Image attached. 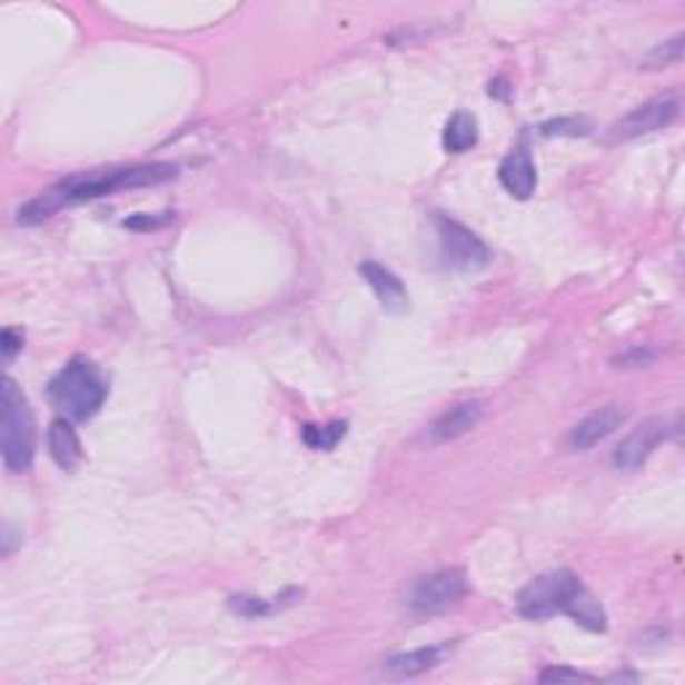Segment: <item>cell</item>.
<instances>
[{"mask_svg": "<svg viewBox=\"0 0 685 685\" xmlns=\"http://www.w3.org/2000/svg\"><path fill=\"white\" fill-rule=\"evenodd\" d=\"M175 163H142V167H123V169H95L70 175L59 180L57 186L46 188L36 199L24 203L17 212L19 226H38V222L54 217L59 209L72 207V203L105 199V196L121 193V190H140L163 186L175 180Z\"/></svg>", "mask_w": 685, "mask_h": 685, "instance_id": "cell-1", "label": "cell"}, {"mask_svg": "<svg viewBox=\"0 0 685 685\" xmlns=\"http://www.w3.org/2000/svg\"><path fill=\"white\" fill-rule=\"evenodd\" d=\"M517 608L519 616L530 618V622H544V618L563 614L592 632H605L608 627V616H605L599 599L570 570H549L533 578L519 592Z\"/></svg>", "mask_w": 685, "mask_h": 685, "instance_id": "cell-2", "label": "cell"}, {"mask_svg": "<svg viewBox=\"0 0 685 685\" xmlns=\"http://www.w3.org/2000/svg\"><path fill=\"white\" fill-rule=\"evenodd\" d=\"M110 386L100 367L86 357L70 359L49 384V399L68 420H89L102 410Z\"/></svg>", "mask_w": 685, "mask_h": 685, "instance_id": "cell-3", "label": "cell"}, {"mask_svg": "<svg viewBox=\"0 0 685 685\" xmlns=\"http://www.w3.org/2000/svg\"><path fill=\"white\" fill-rule=\"evenodd\" d=\"M36 415L14 378L3 380V464L24 474L36 460Z\"/></svg>", "mask_w": 685, "mask_h": 685, "instance_id": "cell-4", "label": "cell"}, {"mask_svg": "<svg viewBox=\"0 0 685 685\" xmlns=\"http://www.w3.org/2000/svg\"><path fill=\"white\" fill-rule=\"evenodd\" d=\"M434 226H437L439 236V252L447 268H456V271H479L490 262V249L487 244L474 234L471 228H466L464 222L453 220L447 215L434 217Z\"/></svg>", "mask_w": 685, "mask_h": 685, "instance_id": "cell-5", "label": "cell"}, {"mask_svg": "<svg viewBox=\"0 0 685 685\" xmlns=\"http://www.w3.org/2000/svg\"><path fill=\"white\" fill-rule=\"evenodd\" d=\"M466 595V573L458 568H445L428 573L415 582L410 592V608L418 616H437L458 605Z\"/></svg>", "mask_w": 685, "mask_h": 685, "instance_id": "cell-6", "label": "cell"}, {"mask_svg": "<svg viewBox=\"0 0 685 685\" xmlns=\"http://www.w3.org/2000/svg\"><path fill=\"white\" fill-rule=\"evenodd\" d=\"M677 113H681V97L675 91H664V95L654 97V100L637 105L635 110H629L622 121H616L610 127L608 137L610 140H635V137L651 135V131H658L664 127H669L675 121Z\"/></svg>", "mask_w": 685, "mask_h": 685, "instance_id": "cell-7", "label": "cell"}, {"mask_svg": "<svg viewBox=\"0 0 685 685\" xmlns=\"http://www.w3.org/2000/svg\"><path fill=\"white\" fill-rule=\"evenodd\" d=\"M667 437V424L662 418H651L632 428L627 437L622 439L614 453V464L622 471H637L645 460L651 458V453L656 450V445Z\"/></svg>", "mask_w": 685, "mask_h": 685, "instance_id": "cell-8", "label": "cell"}, {"mask_svg": "<svg viewBox=\"0 0 685 685\" xmlns=\"http://www.w3.org/2000/svg\"><path fill=\"white\" fill-rule=\"evenodd\" d=\"M624 420H627V410H624V407H618V405L599 407V410L586 415L582 424H576L570 428L568 445L573 447V450H589V447H595L603 443V439H608L610 434L624 424Z\"/></svg>", "mask_w": 685, "mask_h": 685, "instance_id": "cell-9", "label": "cell"}, {"mask_svg": "<svg viewBox=\"0 0 685 685\" xmlns=\"http://www.w3.org/2000/svg\"><path fill=\"white\" fill-rule=\"evenodd\" d=\"M361 279L373 287L375 298L380 300V306L386 308L388 314H405L410 308V295H407V287L401 285V279L391 268L380 266V262H361L359 266Z\"/></svg>", "mask_w": 685, "mask_h": 685, "instance_id": "cell-10", "label": "cell"}, {"mask_svg": "<svg viewBox=\"0 0 685 685\" xmlns=\"http://www.w3.org/2000/svg\"><path fill=\"white\" fill-rule=\"evenodd\" d=\"M479 420H483V401L479 399L460 401V405L445 410L431 426H428V443L431 445L453 443V439L469 434Z\"/></svg>", "mask_w": 685, "mask_h": 685, "instance_id": "cell-11", "label": "cell"}, {"mask_svg": "<svg viewBox=\"0 0 685 685\" xmlns=\"http://www.w3.org/2000/svg\"><path fill=\"white\" fill-rule=\"evenodd\" d=\"M498 180H500V186L506 188V193L514 196V199H519V201L530 199L538 186V171H536V163H533L530 150L528 148L512 150V153L500 161Z\"/></svg>", "mask_w": 685, "mask_h": 685, "instance_id": "cell-12", "label": "cell"}, {"mask_svg": "<svg viewBox=\"0 0 685 685\" xmlns=\"http://www.w3.org/2000/svg\"><path fill=\"white\" fill-rule=\"evenodd\" d=\"M49 453L59 469L64 471H72L78 464H81L83 458L81 439H78L76 428H72V420L57 418L54 424L49 426Z\"/></svg>", "mask_w": 685, "mask_h": 685, "instance_id": "cell-13", "label": "cell"}, {"mask_svg": "<svg viewBox=\"0 0 685 685\" xmlns=\"http://www.w3.org/2000/svg\"><path fill=\"white\" fill-rule=\"evenodd\" d=\"M447 654H450V645H447V643L428 645V648H415V651H407V654L388 658L386 669L397 677L424 675V672L437 667V664L443 662Z\"/></svg>", "mask_w": 685, "mask_h": 685, "instance_id": "cell-14", "label": "cell"}, {"mask_svg": "<svg viewBox=\"0 0 685 685\" xmlns=\"http://www.w3.org/2000/svg\"><path fill=\"white\" fill-rule=\"evenodd\" d=\"M477 142H479L477 118L466 113V110H458V113L445 123L443 131L445 150L447 153H466V150H471Z\"/></svg>", "mask_w": 685, "mask_h": 685, "instance_id": "cell-15", "label": "cell"}, {"mask_svg": "<svg viewBox=\"0 0 685 685\" xmlns=\"http://www.w3.org/2000/svg\"><path fill=\"white\" fill-rule=\"evenodd\" d=\"M683 41H685L683 36H675V38H669V41H662L658 46H654V49L643 57L641 68L664 70V68H669V64H677L683 57Z\"/></svg>", "mask_w": 685, "mask_h": 685, "instance_id": "cell-16", "label": "cell"}, {"mask_svg": "<svg viewBox=\"0 0 685 685\" xmlns=\"http://www.w3.org/2000/svg\"><path fill=\"white\" fill-rule=\"evenodd\" d=\"M346 437V424H329V426H306L302 428V439L311 450H332L340 439Z\"/></svg>", "mask_w": 685, "mask_h": 685, "instance_id": "cell-17", "label": "cell"}, {"mask_svg": "<svg viewBox=\"0 0 685 685\" xmlns=\"http://www.w3.org/2000/svg\"><path fill=\"white\" fill-rule=\"evenodd\" d=\"M544 137H578L589 135V121L586 118H555V121H546L542 127Z\"/></svg>", "mask_w": 685, "mask_h": 685, "instance_id": "cell-18", "label": "cell"}, {"mask_svg": "<svg viewBox=\"0 0 685 685\" xmlns=\"http://www.w3.org/2000/svg\"><path fill=\"white\" fill-rule=\"evenodd\" d=\"M230 608L236 610V614L241 616H266V614H274L276 608H281V603H268V599H260V597H247V595H236L230 597Z\"/></svg>", "mask_w": 685, "mask_h": 685, "instance_id": "cell-19", "label": "cell"}, {"mask_svg": "<svg viewBox=\"0 0 685 685\" xmlns=\"http://www.w3.org/2000/svg\"><path fill=\"white\" fill-rule=\"evenodd\" d=\"M22 340L24 338H22V332H19V329H14V327L3 329V335H0V351H3L6 361H11L19 351H22V346H24Z\"/></svg>", "mask_w": 685, "mask_h": 685, "instance_id": "cell-20", "label": "cell"}, {"mask_svg": "<svg viewBox=\"0 0 685 685\" xmlns=\"http://www.w3.org/2000/svg\"><path fill=\"white\" fill-rule=\"evenodd\" d=\"M542 681L549 683V681H595L592 675H584V672L578 669H563V667H552V669H544L542 672Z\"/></svg>", "mask_w": 685, "mask_h": 685, "instance_id": "cell-21", "label": "cell"}]
</instances>
